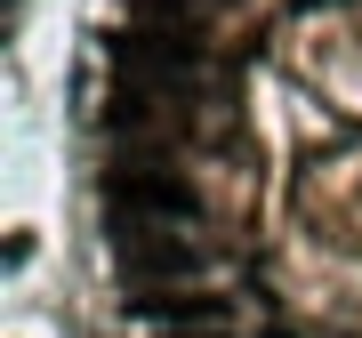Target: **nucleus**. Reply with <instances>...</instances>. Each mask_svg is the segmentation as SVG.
Returning <instances> with one entry per match:
<instances>
[{
	"instance_id": "nucleus-1",
	"label": "nucleus",
	"mask_w": 362,
	"mask_h": 338,
	"mask_svg": "<svg viewBox=\"0 0 362 338\" xmlns=\"http://www.w3.org/2000/svg\"><path fill=\"white\" fill-rule=\"evenodd\" d=\"M105 209H113L121 242H137V234H161V226H194V185L153 169V161H137V169L105 177Z\"/></svg>"
},
{
	"instance_id": "nucleus-2",
	"label": "nucleus",
	"mask_w": 362,
	"mask_h": 338,
	"mask_svg": "<svg viewBox=\"0 0 362 338\" xmlns=\"http://www.w3.org/2000/svg\"><path fill=\"white\" fill-rule=\"evenodd\" d=\"M209 266V250L194 234H137L121 242V282H194Z\"/></svg>"
},
{
	"instance_id": "nucleus-4",
	"label": "nucleus",
	"mask_w": 362,
	"mask_h": 338,
	"mask_svg": "<svg viewBox=\"0 0 362 338\" xmlns=\"http://www.w3.org/2000/svg\"><path fill=\"white\" fill-rule=\"evenodd\" d=\"M169 338H194V330H169ZM202 338H218V330H202Z\"/></svg>"
},
{
	"instance_id": "nucleus-3",
	"label": "nucleus",
	"mask_w": 362,
	"mask_h": 338,
	"mask_svg": "<svg viewBox=\"0 0 362 338\" xmlns=\"http://www.w3.org/2000/svg\"><path fill=\"white\" fill-rule=\"evenodd\" d=\"M137 314H153V322H226V298H137Z\"/></svg>"
}]
</instances>
